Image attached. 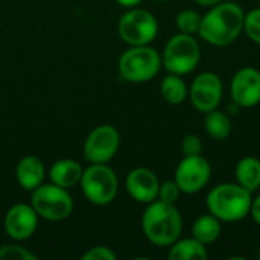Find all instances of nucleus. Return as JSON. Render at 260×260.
<instances>
[{
    "label": "nucleus",
    "instance_id": "f257e3e1",
    "mask_svg": "<svg viewBox=\"0 0 260 260\" xmlns=\"http://www.w3.org/2000/svg\"><path fill=\"white\" fill-rule=\"evenodd\" d=\"M245 11L235 2H221L209 8L201 17L198 35L203 41L215 47L230 46L244 32Z\"/></svg>",
    "mask_w": 260,
    "mask_h": 260
},
{
    "label": "nucleus",
    "instance_id": "f03ea898",
    "mask_svg": "<svg viewBox=\"0 0 260 260\" xmlns=\"http://www.w3.org/2000/svg\"><path fill=\"white\" fill-rule=\"evenodd\" d=\"M145 238L155 247H171L183 233V216L175 204L155 200L142 215Z\"/></svg>",
    "mask_w": 260,
    "mask_h": 260
},
{
    "label": "nucleus",
    "instance_id": "7ed1b4c3",
    "mask_svg": "<svg viewBox=\"0 0 260 260\" xmlns=\"http://www.w3.org/2000/svg\"><path fill=\"white\" fill-rule=\"evenodd\" d=\"M253 193L238 183H221L210 189L206 197L207 212L222 224L242 221L250 215Z\"/></svg>",
    "mask_w": 260,
    "mask_h": 260
},
{
    "label": "nucleus",
    "instance_id": "20e7f679",
    "mask_svg": "<svg viewBox=\"0 0 260 260\" xmlns=\"http://www.w3.org/2000/svg\"><path fill=\"white\" fill-rule=\"evenodd\" d=\"M163 67L161 53H158L149 44L129 46L119 58L120 76L133 84H143L155 78Z\"/></svg>",
    "mask_w": 260,
    "mask_h": 260
},
{
    "label": "nucleus",
    "instance_id": "39448f33",
    "mask_svg": "<svg viewBox=\"0 0 260 260\" xmlns=\"http://www.w3.org/2000/svg\"><path fill=\"white\" fill-rule=\"evenodd\" d=\"M201 61V47L193 35L178 32L168 40L161 53V64L169 73L189 75Z\"/></svg>",
    "mask_w": 260,
    "mask_h": 260
},
{
    "label": "nucleus",
    "instance_id": "423d86ee",
    "mask_svg": "<svg viewBox=\"0 0 260 260\" xmlns=\"http://www.w3.org/2000/svg\"><path fill=\"white\" fill-rule=\"evenodd\" d=\"M79 186L84 197L94 206L111 204L119 192L117 175L107 163H90L82 171Z\"/></svg>",
    "mask_w": 260,
    "mask_h": 260
},
{
    "label": "nucleus",
    "instance_id": "0eeeda50",
    "mask_svg": "<svg viewBox=\"0 0 260 260\" xmlns=\"http://www.w3.org/2000/svg\"><path fill=\"white\" fill-rule=\"evenodd\" d=\"M30 206L40 218L58 222L67 219L72 215L75 204L72 195L69 193V189H64L53 183H43L32 190Z\"/></svg>",
    "mask_w": 260,
    "mask_h": 260
},
{
    "label": "nucleus",
    "instance_id": "6e6552de",
    "mask_svg": "<svg viewBox=\"0 0 260 260\" xmlns=\"http://www.w3.org/2000/svg\"><path fill=\"white\" fill-rule=\"evenodd\" d=\"M119 37L128 46L151 44L158 34V21L152 12L142 8H129L117 23Z\"/></svg>",
    "mask_w": 260,
    "mask_h": 260
},
{
    "label": "nucleus",
    "instance_id": "1a4fd4ad",
    "mask_svg": "<svg viewBox=\"0 0 260 260\" xmlns=\"http://www.w3.org/2000/svg\"><path fill=\"white\" fill-rule=\"evenodd\" d=\"M212 178V165L203 154L184 155L177 165L174 180L178 184L181 193L195 195L201 192Z\"/></svg>",
    "mask_w": 260,
    "mask_h": 260
},
{
    "label": "nucleus",
    "instance_id": "9d476101",
    "mask_svg": "<svg viewBox=\"0 0 260 260\" xmlns=\"http://www.w3.org/2000/svg\"><path fill=\"white\" fill-rule=\"evenodd\" d=\"M224 96V84L219 75L213 72H201L189 87V99L195 110L209 113L219 107Z\"/></svg>",
    "mask_w": 260,
    "mask_h": 260
},
{
    "label": "nucleus",
    "instance_id": "9b49d317",
    "mask_svg": "<svg viewBox=\"0 0 260 260\" xmlns=\"http://www.w3.org/2000/svg\"><path fill=\"white\" fill-rule=\"evenodd\" d=\"M120 134L113 125H99L84 142V158L88 163H108L119 151Z\"/></svg>",
    "mask_w": 260,
    "mask_h": 260
},
{
    "label": "nucleus",
    "instance_id": "f8f14e48",
    "mask_svg": "<svg viewBox=\"0 0 260 260\" xmlns=\"http://www.w3.org/2000/svg\"><path fill=\"white\" fill-rule=\"evenodd\" d=\"M232 102L239 108H253L260 104V70L253 66L241 67L230 82Z\"/></svg>",
    "mask_w": 260,
    "mask_h": 260
},
{
    "label": "nucleus",
    "instance_id": "ddd939ff",
    "mask_svg": "<svg viewBox=\"0 0 260 260\" xmlns=\"http://www.w3.org/2000/svg\"><path fill=\"white\" fill-rule=\"evenodd\" d=\"M38 219L40 216L34 210L30 204H14L5 215L3 227L6 235L17 242L26 241L38 229Z\"/></svg>",
    "mask_w": 260,
    "mask_h": 260
},
{
    "label": "nucleus",
    "instance_id": "4468645a",
    "mask_svg": "<svg viewBox=\"0 0 260 260\" xmlns=\"http://www.w3.org/2000/svg\"><path fill=\"white\" fill-rule=\"evenodd\" d=\"M125 187L128 195L140 203V204H149L158 198V187L160 180L148 168H136L133 169L126 178H125Z\"/></svg>",
    "mask_w": 260,
    "mask_h": 260
},
{
    "label": "nucleus",
    "instance_id": "2eb2a0df",
    "mask_svg": "<svg viewBox=\"0 0 260 260\" xmlns=\"http://www.w3.org/2000/svg\"><path fill=\"white\" fill-rule=\"evenodd\" d=\"M15 177H17V183L23 190L32 192L44 181L46 177L44 163L41 161V158L35 155H26L17 163Z\"/></svg>",
    "mask_w": 260,
    "mask_h": 260
},
{
    "label": "nucleus",
    "instance_id": "dca6fc26",
    "mask_svg": "<svg viewBox=\"0 0 260 260\" xmlns=\"http://www.w3.org/2000/svg\"><path fill=\"white\" fill-rule=\"evenodd\" d=\"M82 171H84V168L76 160H72V158L56 160L50 166V171H49L50 183L61 186L64 189H72L79 184Z\"/></svg>",
    "mask_w": 260,
    "mask_h": 260
},
{
    "label": "nucleus",
    "instance_id": "f3484780",
    "mask_svg": "<svg viewBox=\"0 0 260 260\" xmlns=\"http://www.w3.org/2000/svg\"><path fill=\"white\" fill-rule=\"evenodd\" d=\"M236 183L248 192H256L260 187V160L256 157H242L235 168Z\"/></svg>",
    "mask_w": 260,
    "mask_h": 260
},
{
    "label": "nucleus",
    "instance_id": "a211bd4d",
    "mask_svg": "<svg viewBox=\"0 0 260 260\" xmlns=\"http://www.w3.org/2000/svg\"><path fill=\"white\" fill-rule=\"evenodd\" d=\"M209 251L207 245L201 244L195 238H178L171 247L168 253L169 260H207Z\"/></svg>",
    "mask_w": 260,
    "mask_h": 260
},
{
    "label": "nucleus",
    "instance_id": "6ab92c4d",
    "mask_svg": "<svg viewBox=\"0 0 260 260\" xmlns=\"http://www.w3.org/2000/svg\"><path fill=\"white\" fill-rule=\"evenodd\" d=\"M222 233V222L212 213L198 216L192 224V238L204 245L215 244Z\"/></svg>",
    "mask_w": 260,
    "mask_h": 260
},
{
    "label": "nucleus",
    "instance_id": "aec40b11",
    "mask_svg": "<svg viewBox=\"0 0 260 260\" xmlns=\"http://www.w3.org/2000/svg\"><path fill=\"white\" fill-rule=\"evenodd\" d=\"M204 129L209 134V137H212L218 142H222V140H227L230 137L232 129H233V123H232L229 113L215 108V110L206 113Z\"/></svg>",
    "mask_w": 260,
    "mask_h": 260
},
{
    "label": "nucleus",
    "instance_id": "412c9836",
    "mask_svg": "<svg viewBox=\"0 0 260 260\" xmlns=\"http://www.w3.org/2000/svg\"><path fill=\"white\" fill-rule=\"evenodd\" d=\"M160 91L163 99L171 105H181L189 98V87L181 75L169 73L161 79Z\"/></svg>",
    "mask_w": 260,
    "mask_h": 260
},
{
    "label": "nucleus",
    "instance_id": "4be33fe9",
    "mask_svg": "<svg viewBox=\"0 0 260 260\" xmlns=\"http://www.w3.org/2000/svg\"><path fill=\"white\" fill-rule=\"evenodd\" d=\"M201 14L195 9H183L175 17V24L180 32L195 35L200 30L201 26Z\"/></svg>",
    "mask_w": 260,
    "mask_h": 260
},
{
    "label": "nucleus",
    "instance_id": "5701e85b",
    "mask_svg": "<svg viewBox=\"0 0 260 260\" xmlns=\"http://www.w3.org/2000/svg\"><path fill=\"white\" fill-rule=\"evenodd\" d=\"M244 32L254 44L260 46V8H254L245 12Z\"/></svg>",
    "mask_w": 260,
    "mask_h": 260
},
{
    "label": "nucleus",
    "instance_id": "b1692460",
    "mask_svg": "<svg viewBox=\"0 0 260 260\" xmlns=\"http://www.w3.org/2000/svg\"><path fill=\"white\" fill-rule=\"evenodd\" d=\"M0 260H37V256L21 245L5 244L0 247Z\"/></svg>",
    "mask_w": 260,
    "mask_h": 260
},
{
    "label": "nucleus",
    "instance_id": "393cba45",
    "mask_svg": "<svg viewBox=\"0 0 260 260\" xmlns=\"http://www.w3.org/2000/svg\"><path fill=\"white\" fill-rule=\"evenodd\" d=\"M181 195V190L178 187V184L175 183V180H168V181H163L160 183V187H158V198L157 200H161L165 203H171V204H175L178 201Z\"/></svg>",
    "mask_w": 260,
    "mask_h": 260
},
{
    "label": "nucleus",
    "instance_id": "a878e982",
    "mask_svg": "<svg viewBox=\"0 0 260 260\" xmlns=\"http://www.w3.org/2000/svg\"><path fill=\"white\" fill-rule=\"evenodd\" d=\"M117 254L105 245H96L82 254V260H116Z\"/></svg>",
    "mask_w": 260,
    "mask_h": 260
},
{
    "label": "nucleus",
    "instance_id": "bb28decb",
    "mask_svg": "<svg viewBox=\"0 0 260 260\" xmlns=\"http://www.w3.org/2000/svg\"><path fill=\"white\" fill-rule=\"evenodd\" d=\"M181 151L184 155H200L203 152V142L197 134H186L181 140Z\"/></svg>",
    "mask_w": 260,
    "mask_h": 260
},
{
    "label": "nucleus",
    "instance_id": "cd10ccee",
    "mask_svg": "<svg viewBox=\"0 0 260 260\" xmlns=\"http://www.w3.org/2000/svg\"><path fill=\"white\" fill-rule=\"evenodd\" d=\"M250 216L253 221L260 227V193L251 200V207H250Z\"/></svg>",
    "mask_w": 260,
    "mask_h": 260
},
{
    "label": "nucleus",
    "instance_id": "c85d7f7f",
    "mask_svg": "<svg viewBox=\"0 0 260 260\" xmlns=\"http://www.w3.org/2000/svg\"><path fill=\"white\" fill-rule=\"evenodd\" d=\"M120 6H123V8H136L139 3H142V0H116Z\"/></svg>",
    "mask_w": 260,
    "mask_h": 260
},
{
    "label": "nucleus",
    "instance_id": "c756f323",
    "mask_svg": "<svg viewBox=\"0 0 260 260\" xmlns=\"http://www.w3.org/2000/svg\"><path fill=\"white\" fill-rule=\"evenodd\" d=\"M195 3H198V5H201V6H206V8H210V6H213V5H218V3H221V2H225V0H193Z\"/></svg>",
    "mask_w": 260,
    "mask_h": 260
},
{
    "label": "nucleus",
    "instance_id": "7c9ffc66",
    "mask_svg": "<svg viewBox=\"0 0 260 260\" xmlns=\"http://www.w3.org/2000/svg\"><path fill=\"white\" fill-rule=\"evenodd\" d=\"M155 2H165V0H155Z\"/></svg>",
    "mask_w": 260,
    "mask_h": 260
}]
</instances>
